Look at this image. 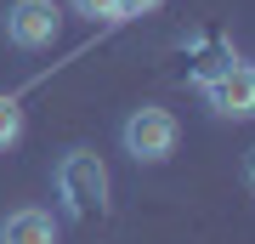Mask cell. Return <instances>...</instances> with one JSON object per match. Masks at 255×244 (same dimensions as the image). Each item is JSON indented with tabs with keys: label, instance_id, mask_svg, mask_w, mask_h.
Here are the masks:
<instances>
[{
	"label": "cell",
	"instance_id": "cell-7",
	"mask_svg": "<svg viewBox=\"0 0 255 244\" xmlns=\"http://www.w3.org/2000/svg\"><path fill=\"white\" fill-rule=\"evenodd\" d=\"M68 6L91 23H119V0H68Z\"/></svg>",
	"mask_w": 255,
	"mask_h": 244
},
{
	"label": "cell",
	"instance_id": "cell-3",
	"mask_svg": "<svg viewBox=\"0 0 255 244\" xmlns=\"http://www.w3.org/2000/svg\"><path fill=\"white\" fill-rule=\"evenodd\" d=\"M57 34H63L57 0H11L6 6V40L17 51H46V45H57Z\"/></svg>",
	"mask_w": 255,
	"mask_h": 244
},
{
	"label": "cell",
	"instance_id": "cell-1",
	"mask_svg": "<svg viewBox=\"0 0 255 244\" xmlns=\"http://www.w3.org/2000/svg\"><path fill=\"white\" fill-rule=\"evenodd\" d=\"M57 199L74 222H91L108 210V165H102L91 148H68L57 159Z\"/></svg>",
	"mask_w": 255,
	"mask_h": 244
},
{
	"label": "cell",
	"instance_id": "cell-6",
	"mask_svg": "<svg viewBox=\"0 0 255 244\" xmlns=\"http://www.w3.org/2000/svg\"><path fill=\"white\" fill-rule=\"evenodd\" d=\"M17 136H23V102L11 91H0V154L17 148Z\"/></svg>",
	"mask_w": 255,
	"mask_h": 244
},
{
	"label": "cell",
	"instance_id": "cell-4",
	"mask_svg": "<svg viewBox=\"0 0 255 244\" xmlns=\"http://www.w3.org/2000/svg\"><path fill=\"white\" fill-rule=\"evenodd\" d=\"M204 102L216 119H255V63H221L204 80Z\"/></svg>",
	"mask_w": 255,
	"mask_h": 244
},
{
	"label": "cell",
	"instance_id": "cell-2",
	"mask_svg": "<svg viewBox=\"0 0 255 244\" xmlns=\"http://www.w3.org/2000/svg\"><path fill=\"white\" fill-rule=\"evenodd\" d=\"M176 136H182V125H176L170 108H153V102H142V108L125 114V125H119V142H125V154L136 165H164L176 154Z\"/></svg>",
	"mask_w": 255,
	"mask_h": 244
},
{
	"label": "cell",
	"instance_id": "cell-8",
	"mask_svg": "<svg viewBox=\"0 0 255 244\" xmlns=\"http://www.w3.org/2000/svg\"><path fill=\"white\" fill-rule=\"evenodd\" d=\"M159 0H119V17H142V11H153Z\"/></svg>",
	"mask_w": 255,
	"mask_h": 244
},
{
	"label": "cell",
	"instance_id": "cell-9",
	"mask_svg": "<svg viewBox=\"0 0 255 244\" xmlns=\"http://www.w3.org/2000/svg\"><path fill=\"white\" fill-rule=\"evenodd\" d=\"M250 188H255V154H250Z\"/></svg>",
	"mask_w": 255,
	"mask_h": 244
},
{
	"label": "cell",
	"instance_id": "cell-5",
	"mask_svg": "<svg viewBox=\"0 0 255 244\" xmlns=\"http://www.w3.org/2000/svg\"><path fill=\"white\" fill-rule=\"evenodd\" d=\"M0 244H57L51 210L23 205V210H11V216H0Z\"/></svg>",
	"mask_w": 255,
	"mask_h": 244
}]
</instances>
